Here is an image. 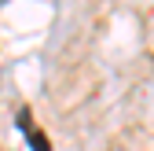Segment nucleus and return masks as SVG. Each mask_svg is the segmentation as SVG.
<instances>
[{"label":"nucleus","mask_w":154,"mask_h":151,"mask_svg":"<svg viewBox=\"0 0 154 151\" xmlns=\"http://www.w3.org/2000/svg\"><path fill=\"white\" fill-rule=\"evenodd\" d=\"M26 140H29V147H33V151H51V140L41 133V129H29V133H26Z\"/></svg>","instance_id":"1"},{"label":"nucleus","mask_w":154,"mask_h":151,"mask_svg":"<svg viewBox=\"0 0 154 151\" xmlns=\"http://www.w3.org/2000/svg\"><path fill=\"white\" fill-rule=\"evenodd\" d=\"M15 125H18V133H29V129H33V111L22 103V107H18V114H15Z\"/></svg>","instance_id":"2"}]
</instances>
